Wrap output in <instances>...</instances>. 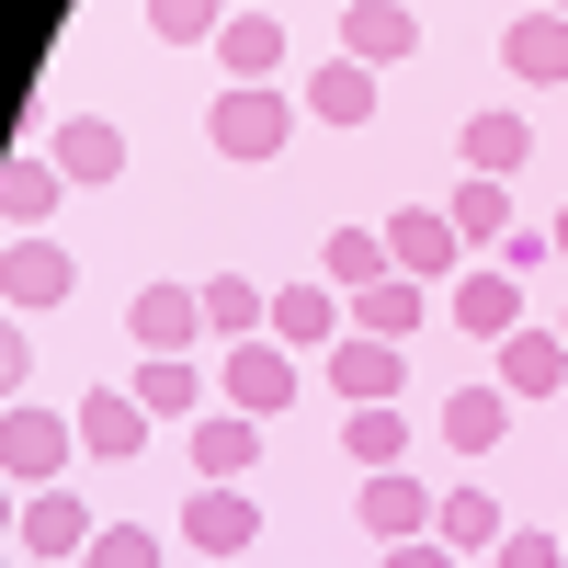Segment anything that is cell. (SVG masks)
<instances>
[{"mask_svg":"<svg viewBox=\"0 0 568 568\" xmlns=\"http://www.w3.org/2000/svg\"><path fill=\"white\" fill-rule=\"evenodd\" d=\"M205 136H216V160H273L284 136H296V103H284L273 80H227L216 114H205Z\"/></svg>","mask_w":568,"mask_h":568,"instance_id":"1","label":"cell"},{"mask_svg":"<svg viewBox=\"0 0 568 568\" xmlns=\"http://www.w3.org/2000/svg\"><path fill=\"white\" fill-rule=\"evenodd\" d=\"M69 455H80V420L34 409V398H12V409H0V478H23V489H58V478H69Z\"/></svg>","mask_w":568,"mask_h":568,"instance_id":"2","label":"cell"},{"mask_svg":"<svg viewBox=\"0 0 568 568\" xmlns=\"http://www.w3.org/2000/svg\"><path fill=\"white\" fill-rule=\"evenodd\" d=\"M342 329H353V296H342V284H273V329H262V342H284V353H329V342H342Z\"/></svg>","mask_w":568,"mask_h":568,"instance_id":"3","label":"cell"},{"mask_svg":"<svg viewBox=\"0 0 568 568\" xmlns=\"http://www.w3.org/2000/svg\"><path fill=\"white\" fill-rule=\"evenodd\" d=\"M23 557H45V568H69V557H91V535H103V524H91V500L58 478V489H23Z\"/></svg>","mask_w":568,"mask_h":568,"instance_id":"4","label":"cell"},{"mask_svg":"<svg viewBox=\"0 0 568 568\" xmlns=\"http://www.w3.org/2000/svg\"><path fill=\"white\" fill-rule=\"evenodd\" d=\"M318 375L342 387L353 409H375V398H398V375H409V342H375V329H342V342L318 353Z\"/></svg>","mask_w":568,"mask_h":568,"instance_id":"5","label":"cell"},{"mask_svg":"<svg viewBox=\"0 0 568 568\" xmlns=\"http://www.w3.org/2000/svg\"><path fill=\"white\" fill-rule=\"evenodd\" d=\"M353 511H364V535H375V546H409V535H433V511H444V500L420 489L409 466H375V478L353 489Z\"/></svg>","mask_w":568,"mask_h":568,"instance_id":"6","label":"cell"},{"mask_svg":"<svg viewBox=\"0 0 568 568\" xmlns=\"http://www.w3.org/2000/svg\"><path fill=\"white\" fill-rule=\"evenodd\" d=\"M69 284H80V262H69L58 240H45V227H34V240H12V251H0V307H12V318H34V307H58Z\"/></svg>","mask_w":568,"mask_h":568,"instance_id":"7","label":"cell"},{"mask_svg":"<svg viewBox=\"0 0 568 568\" xmlns=\"http://www.w3.org/2000/svg\"><path fill=\"white\" fill-rule=\"evenodd\" d=\"M182 546L194 557H251L262 546V500L251 489H194L182 500Z\"/></svg>","mask_w":568,"mask_h":568,"instance_id":"8","label":"cell"},{"mask_svg":"<svg viewBox=\"0 0 568 568\" xmlns=\"http://www.w3.org/2000/svg\"><path fill=\"white\" fill-rule=\"evenodd\" d=\"M125 329H136V353H194L205 342V296H194V284H136Z\"/></svg>","mask_w":568,"mask_h":568,"instance_id":"9","label":"cell"},{"mask_svg":"<svg viewBox=\"0 0 568 568\" xmlns=\"http://www.w3.org/2000/svg\"><path fill=\"white\" fill-rule=\"evenodd\" d=\"M251 466H262V420H251V409H205V420H194V478H205V489H240Z\"/></svg>","mask_w":568,"mask_h":568,"instance_id":"10","label":"cell"},{"mask_svg":"<svg viewBox=\"0 0 568 568\" xmlns=\"http://www.w3.org/2000/svg\"><path fill=\"white\" fill-rule=\"evenodd\" d=\"M284 398H296V353H284V342H227V409L273 420Z\"/></svg>","mask_w":568,"mask_h":568,"instance_id":"11","label":"cell"},{"mask_svg":"<svg viewBox=\"0 0 568 568\" xmlns=\"http://www.w3.org/2000/svg\"><path fill=\"white\" fill-rule=\"evenodd\" d=\"M387 262H398L409 284H433V273L466 262V240H455V216H444V205H409V216H387Z\"/></svg>","mask_w":568,"mask_h":568,"instance_id":"12","label":"cell"},{"mask_svg":"<svg viewBox=\"0 0 568 568\" xmlns=\"http://www.w3.org/2000/svg\"><path fill=\"white\" fill-rule=\"evenodd\" d=\"M58 194H69V171L45 160V149H12V160H0V216H12V240H34V227L58 216Z\"/></svg>","mask_w":568,"mask_h":568,"instance_id":"13","label":"cell"},{"mask_svg":"<svg viewBox=\"0 0 568 568\" xmlns=\"http://www.w3.org/2000/svg\"><path fill=\"white\" fill-rule=\"evenodd\" d=\"M455 329H478V342H511V329H524V284H511L500 262L455 273Z\"/></svg>","mask_w":568,"mask_h":568,"instance_id":"14","label":"cell"},{"mask_svg":"<svg viewBox=\"0 0 568 568\" xmlns=\"http://www.w3.org/2000/svg\"><path fill=\"white\" fill-rule=\"evenodd\" d=\"M136 444H149V409H136V387H91V398H80V455L125 466Z\"/></svg>","mask_w":568,"mask_h":568,"instance_id":"15","label":"cell"},{"mask_svg":"<svg viewBox=\"0 0 568 568\" xmlns=\"http://www.w3.org/2000/svg\"><path fill=\"white\" fill-rule=\"evenodd\" d=\"M420 45V23H409V0H353L342 12V58H364V69H387V58H409Z\"/></svg>","mask_w":568,"mask_h":568,"instance_id":"16","label":"cell"},{"mask_svg":"<svg viewBox=\"0 0 568 568\" xmlns=\"http://www.w3.org/2000/svg\"><path fill=\"white\" fill-rule=\"evenodd\" d=\"M45 160H58L69 182H114V171H125V125H114V114H69Z\"/></svg>","mask_w":568,"mask_h":568,"instance_id":"17","label":"cell"},{"mask_svg":"<svg viewBox=\"0 0 568 568\" xmlns=\"http://www.w3.org/2000/svg\"><path fill=\"white\" fill-rule=\"evenodd\" d=\"M500 58H511V80L557 91V80H568V12H524V23L500 34Z\"/></svg>","mask_w":568,"mask_h":568,"instance_id":"18","label":"cell"},{"mask_svg":"<svg viewBox=\"0 0 568 568\" xmlns=\"http://www.w3.org/2000/svg\"><path fill=\"white\" fill-rule=\"evenodd\" d=\"M387 227H329L318 240V284H342V296H364V284H387Z\"/></svg>","mask_w":568,"mask_h":568,"instance_id":"19","label":"cell"},{"mask_svg":"<svg viewBox=\"0 0 568 568\" xmlns=\"http://www.w3.org/2000/svg\"><path fill=\"white\" fill-rule=\"evenodd\" d=\"M194 296H205L216 342H262V329H273V284H251V273H216V284H194Z\"/></svg>","mask_w":568,"mask_h":568,"instance_id":"20","label":"cell"},{"mask_svg":"<svg viewBox=\"0 0 568 568\" xmlns=\"http://www.w3.org/2000/svg\"><path fill=\"white\" fill-rule=\"evenodd\" d=\"M546 387H568V342L557 329H511L500 342V398H546Z\"/></svg>","mask_w":568,"mask_h":568,"instance_id":"21","label":"cell"},{"mask_svg":"<svg viewBox=\"0 0 568 568\" xmlns=\"http://www.w3.org/2000/svg\"><path fill=\"white\" fill-rule=\"evenodd\" d=\"M136 409H149V420H205V375L182 353H149V364H136Z\"/></svg>","mask_w":568,"mask_h":568,"instance_id":"22","label":"cell"},{"mask_svg":"<svg viewBox=\"0 0 568 568\" xmlns=\"http://www.w3.org/2000/svg\"><path fill=\"white\" fill-rule=\"evenodd\" d=\"M444 216H455V240H466V251H489V240H511V194H500L489 171H466L455 194H444Z\"/></svg>","mask_w":568,"mask_h":568,"instance_id":"23","label":"cell"},{"mask_svg":"<svg viewBox=\"0 0 568 568\" xmlns=\"http://www.w3.org/2000/svg\"><path fill=\"white\" fill-rule=\"evenodd\" d=\"M307 114H318V125H364V114H375V69H364V58H329V69L307 80Z\"/></svg>","mask_w":568,"mask_h":568,"instance_id":"24","label":"cell"},{"mask_svg":"<svg viewBox=\"0 0 568 568\" xmlns=\"http://www.w3.org/2000/svg\"><path fill=\"white\" fill-rule=\"evenodd\" d=\"M216 45H227V80H273V69H284V23H273V12H227Z\"/></svg>","mask_w":568,"mask_h":568,"instance_id":"25","label":"cell"},{"mask_svg":"<svg viewBox=\"0 0 568 568\" xmlns=\"http://www.w3.org/2000/svg\"><path fill=\"white\" fill-rule=\"evenodd\" d=\"M524 149H535V125H524V114H466V171L511 182V171H524Z\"/></svg>","mask_w":568,"mask_h":568,"instance_id":"26","label":"cell"},{"mask_svg":"<svg viewBox=\"0 0 568 568\" xmlns=\"http://www.w3.org/2000/svg\"><path fill=\"white\" fill-rule=\"evenodd\" d=\"M342 455H353V466H409V420H398V398L353 409V420H342Z\"/></svg>","mask_w":568,"mask_h":568,"instance_id":"27","label":"cell"},{"mask_svg":"<svg viewBox=\"0 0 568 568\" xmlns=\"http://www.w3.org/2000/svg\"><path fill=\"white\" fill-rule=\"evenodd\" d=\"M500 420H511L500 387H455V398H444V444H455V455H489V444H500Z\"/></svg>","mask_w":568,"mask_h":568,"instance_id":"28","label":"cell"},{"mask_svg":"<svg viewBox=\"0 0 568 568\" xmlns=\"http://www.w3.org/2000/svg\"><path fill=\"white\" fill-rule=\"evenodd\" d=\"M353 329H375V342H409V329H420V284H409V273L364 284V296H353Z\"/></svg>","mask_w":568,"mask_h":568,"instance_id":"29","label":"cell"},{"mask_svg":"<svg viewBox=\"0 0 568 568\" xmlns=\"http://www.w3.org/2000/svg\"><path fill=\"white\" fill-rule=\"evenodd\" d=\"M433 535H444L455 557H478V546H500V500H489V489H444V511H433Z\"/></svg>","mask_w":568,"mask_h":568,"instance_id":"30","label":"cell"},{"mask_svg":"<svg viewBox=\"0 0 568 568\" xmlns=\"http://www.w3.org/2000/svg\"><path fill=\"white\" fill-rule=\"evenodd\" d=\"M216 23H227V0H149V34L160 45H205Z\"/></svg>","mask_w":568,"mask_h":568,"instance_id":"31","label":"cell"},{"mask_svg":"<svg viewBox=\"0 0 568 568\" xmlns=\"http://www.w3.org/2000/svg\"><path fill=\"white\" fill-rule=\"evenodd\" d=\"M80 568H160V535H149V524H103Z\"/></svg>","mask_w":568,"mask_h":568,"instance_id":"32","label":"cell"},{"mask_svg":"<svg viewBox=\"0 0 568 568\" xmlns=\"http://www.w3.org/2000/svg\"><path fill=\"white\" fill-rule=\"evenodd\" d=\"M500 568H568V535H500Z\"/></svg>","mask_w":568,"mask_h":568,"instance_id":"33","label":"cell"},{"mask_svg":"<svg viewBox=\"0 0 568 568\" xmlns=\"http://www.w3.org/2000/svg\"><path fill=\"white\" fill-rule=\"evenodd\" d=\"M375 568H455L444 535H409V546H375Z\"/></svg>","mask_w":568,"mask_h":568,"instance_id":"34","label":"cell"},{"mask_svg":"<svg viewBox=\"0 0 568 568\" xmlns=\"http://www.w3.org/2000/svg\"><path fill=\"white\" fill-rule=\"evenodd\" d=\"M12 387H23V318L0 307V409H12Z\"/></svg>","mask_w":568,"mask_h":568,"instance_id":"35","label":"cell"},{"mask_svg":"<svg viewBox=\"0 0 568 568\" xmlns=\"http://www.w3.org/2000/svg\"><path fill=\"white\" fill-rule=\"evenodd\" d=\"M546 251H557V240H535V227H511V240H500V273H511V284H524V273H535Z\"/></svg>","mask_w":568,"mask_h":568,"instance_id":"36","label":"cell"},{"mask_svg":"<svg viewBox=\"0 0 568 568\" xmlns=\"http://www.w3.org/2000/svg\"><path fill=\"white\" fill-rule=\"evenodd\" d=\"M12 524H23V500H12V478H0V535H12Z\"/></svg>","mask_w":568,"mask_h":568,"instance_id":"37","label":"cell"},{"mask_svg":"<svg viewBox=\"0 0 568 568\" xmlns=\"http://www.w3.org/2000/svg\"><path fill=\"white\" fill-rule=\"evenodd\" d=\"M546 240H557V251H568V216H557V227H546Z\"/></svg>","mask_w":568,"mask_h":568,"instance_id":"38","label":"cell"},{"mask_svg":"<svg viewBox=\"0 0 568 568\" xmlns=\"http://www.w3.org/2000/svg\"><path fill=\"white\" fill-rule=\"evenodd\" d=\"M535 12H568V0H535Z\"/></svg>","mask_w":568,"mask_h":568,"instance_id":"39","label":"cell"},{"mask_svg":"<svg viewBox=\"0 0 568 568\" xmlns=\"http://www.w3.org/2000/svg\"><path fill=\"white\" fill-rule=\"evenodd\" d=\"M557 342H568V318H557Z\"/></svg>","mask_w":568,"mask_h":568,"instance_id":"40","label":"cell"},{"mask_svg":"<svg viewBox=\"0 0 568 568\" xmlns=\"http://www.w3.org/2000/svg\"><path fill=\"white\" fill-rule=\"evenodd\" d=\"M0 568H12V557H0Z\"/></svg>","mask_w":568,"mask_h":568,"instance_id":"41","label":"cell"}]
</instances>
